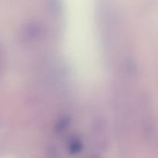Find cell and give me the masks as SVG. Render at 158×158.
Masks as SVG:
<instances>
[{
	"mask_svg": "<svg viewBox=\"0 0 158 158\" xmlns=\"http://www.w3.org/2000/svg\"><path fill=\"white\" fill-rule=\"evenodd\" d=\"M83 148V145H82V143L81 142L80 139L78 138H73L69 141V145H68V149H69V152L72 155H76V154H79Z\"/></svg>",
	"mask_w": 158,
	"mask_h": 158,
	"instance_id": "6da1fadb",
	"label": "cell"
},
{
	"mask_svg": "<svg viewBox=\"0 0 158 158\" xmlns=\"http://www.w3.org/2000/svg\"><path fill=\"white\" fill-rule=\"evenodd\" d=\"M45 156L46 158H63L57 149L53 145H47L45 147Z\"/></svg>",
	"mask_w": 158,
	"mask_h": 158,
	"instance_id": "3957f363",
	"label": "cell"
},
{
	"mask_svg": "<svg viewBox=\"0 0 158 158\" xmlns=\"http://www.w3.org/2000/svg\"><path fill=\"white\" fill-rule=\"evenodd\" d=\"M69 124H70V118H69L68 116L61 117L55 125V131L56 132H62L65 130H67Z\"/></svg>",
	"mask_w": 158,
	"mask_h": 158,
	"instance_id": "7a4b0ae2",
	"label": "cell"
},
{
	"mask_svg": "<svg viewBox=\"0 0 158 158\" xmlns=\"http://www.w3.org/2000/svg\"><path fill=\"white\" fill-rule=\"evenodd\" d=\"M91 158H98V157H91Z\"/></svg>",
	"mask_w": 158,
	"mask_h": 158,
	"instance_id": "277c9868",
	"label": "cell"
}]
</instances>
